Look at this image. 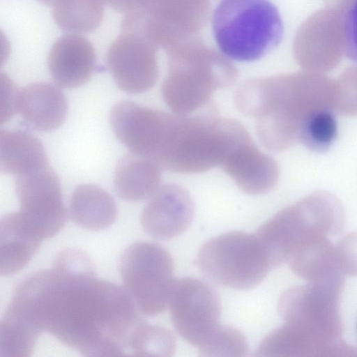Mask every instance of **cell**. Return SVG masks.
<instances>
[{
	"label": "cell",
	"instance_id": "cell-1",
	"mask_svg": "<svg viewBox=\"0 0 357 357\" xmlns=\"http://www.w3.org/2000/svg\"><path fill=\"white\" fill-rule=\"evenodd\" d=\"M13 296L40 333L85 356H134L146 323L129 294L98 278L89 257L75 249L26 276Z\"/></svg>",
	"mask_w": 357,
	"mask_h": 357
},
{
	"label": "cell",
	"instance_id": "cell-2",
	"mask_svg": "<svg viewBox=\"0 0 357 357\" xmlns=\"http://www.w3.org/2000/svg\"><path fill=\"white\" fill-rule=\"evenodd\" d=\"M335 82L313 72L255 78L236 90L234 102L256 120V132L268 150L280 152L298 142L302 126L316 112L335 109Z\"/></svg>",
	"mask_w": 357,
	"mask_h": 357
},
{
	"label": "cell",
	"instance_id": "cell-3",
	"mask_svg": "<svg viewBox=\"0 0 357 357\" xmlns=\"http://www.w3.org/2000/svg\"><path fill=\"white\" fill-rule=\"evenodd\" d=\"M168 72L161 93L173 113L190 115L206 105L214 91L234 84L235 66L192 38L167 49Z\"/></svg>",
	"mask_w": 357,
	"mask_h": 357
},
{
	"label": "cell",
	"instance_id": "cell-4",
	"mask_svg": "<svg viewBox=\"0 0 357 357\" xmlns=\"http://www.w3.org/2000/svg\"><path fill=\"white\" fill-rule=\"evenodd\" d=\"M212 30L225 56L249 62L261 59L280 45L284 24L270 0H222L213 15Z\"/></svg>",
	"mask_w": 357,
	"mask_h": 357
},
{
	"label": "cell",
	"instance_id": "cell-5",
	"mask_svg": "<svg viewBox=\"0 0 357 357\" xmlns=\"http://www.w3.org/2000/svg\"><path fill=\"white\" fill-rule=\"evenodd\" d=\"M196 263L211 281L236 290L255 288L274 268L257 234L238 231L208 241L199 250Z\"/></svg>",
	"mask_w": 357,
	"mask_h": 357
},
{
	"label": "cell",
	"instance_id": "cell-6",
	"mask_svg": "<svg viewBox=\"0 0 357 357\" xmlns=\"http://www.w3.org/2000/svg\"><path fill=\"white\" fill-rule=\"evenodd\" d=\"M119 268L126 291L142 314L155 317L165 310L175 282L174 261L165 248L134 243L123 251Z\"/></svg>",
	"mask_w": 357,
	"mask_h": 357
},
{
	"label": "cell",
	"instance_id": "cell-7",
	"mask_svg": "<svg viewBox=\"0 0 357 357\" xmlns=\"http://www.w3.org/2000/svg\"><path fill=\"white\" fill-rule=\"evenodd\" d=\"M15 190L20 209L8 213L7 216L17 229L40 242L52 238L63 229L67 213L59 179L48 165L17 176Z\"/></svg>",
	"mask_w": 357,
	"mask_h": 357
},
{
	"label": "cell",
	"instance_id": "cell-8",
	"mask_svg": "<svg viewBox=\"0 0 357 357\" xmlns=\"http://www.w3.org/2000/svg\"><path fill=\"white\" fill-rule=\"evenodd\" d=\"M222 119L213 113L177 115L160 167L180 174H197L220 165L224 141Z\"/></svg>",
	"mask_w": 357,
	"mask_h": 357
},
{
	"label": "cell",
	"instance_id": "cell-9",
	"mask_svg": "<svg viewBox=\"0 0 357 357\" xmlns=\"http://www.w3.org/2000/svg\"><path fill=\"white\" fill-rule=\"evenodd\" d=\"M207 0H160L125 14L122 31L138 32L166 50L195 38L206 22Z\"/></svg>",
	"mask_w": 357,
	"mask_h": 357
},
{
	"label": "cell",
	"instance_id": "cell-10",
	"mask_svg": "<svg viewBox=\"0 0 357 357\" xmlns=\"http://www.w3.org/2000/svg\"><path fill=\"white\" fill-rule=\"evenodd\" d=\"M168 307L178 333L198 349L220 326L221 308L218 294L200 279L185 277L175 280Z\"/></svg>",
	"mask_w": 357,
	"mask_h": 357
},
{
	"label": "cell",
	"instance_id": "cell-11",
	"mask_svg": "<svg viewBox=\"0 0 357 357\" xmlns=\"http://www.w3.org/2000/svg\"><path fill=\"white\" fill-rule=\"evenodd\" d=\"M158 48L138 32L121 31L106 56L107 68L120 89L139 94L155 84L159 76Z\"/></svg>",
	"mask_w": 357,
	"mask_h": 357
},
{
	"label": "cell",
	"instance_id": "cell-12",
	"mask_svg": "<svg viewBox=\"0 0 357 357\" xmlns=\"http://www.w3.org/2000/svg\"><path fill=\"white\" fill-rule=\"evenodd\" d=\"M220 167L242 191L251 195L269 191L279 178L276 161L260 151L246 128L237 121L229 129Z\"/></svg>",
	"mask_w": 357,
	"mask_h": 357
},
{
	"label": "cell",
	"instance_id": "cell-13",
	"mask_svg": "<svg viewBox=\"0 0 357 357\" xmlns=\"http://www.w3.org/2000/svg\"><path fill=\"white\" fill-rule=\"evenodd\" d=\"M169 114L131 101L116 103L110 123L119 141L132 153L155 162Z\"/></svg>",
	"mask_w": 357,
	"mask_h": 357
},
{
	"label": "cell",
	"instance_id": "cell-14",
	"mask_svg": "<svg viewBox=\"0 0 357 357\" xmlns=\"http://www.w3.org/2000/svg\"><path fill=\"white\" fill-rule=\"evenodd\" d=\"M195 206L191 196L176 184L160 186L144 207L141 224L145 232L160 240L183 233L191 223Z\"/></svg>",
	"mask_w": 357,
	"mask_h": 357
},
{
	"label": "cell",
	"instance_id": "cell-15",
	"mask_svg": "<svg viewBox=\"0 0 357 357\" xmlns=\"http://www.w3.org/2000/svg\"><path fill=\"white\" fill-rule=\"evenodd\" d=\"M96 54L92 43L78 33H68L52 45L47 56V68L55 83L63 88H76L93 76Z\"/></svg>",
	"mask_w": 357,
	"mask_h": 357
},
{
	"label": "cell",
	"instance_id": "cell-16",
	"mask_svg": "<svg viewBox=\"0 0 357 357\" xmlns=\"http://www.w3.org/2000/svg\"><path fill=\"white\" fill-rule=\"evenodd\" d=\"M13 110L33 128L50 131L64 122L68 105L65 95L58 86L40 82L17 89Z\"/></svg>",
	"mask_w": 357,
	"mask_h": 357
},
{
	"label": "cell",
	"instance_id": "cell-17",
	"mask_svg": "<svg viewBox=\"0 0 357 357\" xmlns=\"http://www.w3.org/2000/svg\"><path fill=\"white\" fill-rule=\"evenodd\" d=\"M160 168L149 158L132 153L125 155L114 172V185L117 195L132 202L150 198L160 187Z\"/></svg>",
	"mask_w": 357,
	"mask_h": 357
},
{
	"label": "cell",
	"instance_id": "cell-18",
	"mask_svg": "<svg viewBox=\"0 0 357 357\" xmlns=\"http://www.w3.org/2000/svg\"><path fill=\"white\" fill-rule=\"evenodd\" d=\"M72 221L88 231H98L113 225L117 208L112 197L102 188L92 185L77 186L69 202Z\"/></svg>",
	"mask_w": 357,
	"mask_h": 357
},
{
	"label": "cell",
	"instance_id": "cell-19",
	"mask_svg": "<svg viewBox=\"0 0 357 357\" xmlns=\"http://www.w3.org/2000/svg\"><path fill=\"white\" fill-rule=\"evenodd\" d=\"M47 158L40 139L20 130H1L0 133V169L17 176L47 166Z\"/></svg>",
	"mask_w": 357,
	"mask_h": 357
},
{
	"label": "cell",
	"instance_id": "cell-20",
	"mask_svg": "<svg viewBox=\"0 0 357 357\" xmlns=\"http://www.w3.org/2000/svg\"><path fill=\"white\" fill-rule=\"evenodd\" d=\"M334 109L316 112L301 127L298 142L314 152H325L333 144L337 135Z\"/></svg>",
	"mask_w": 357,
	"mask_h": 357
},
{
	"label": "cell",
	"instance_id": "cell-21",
	"mask_svg": "<svg viewBox=\"0 0 357 357\" xmlns=\"http://www.w3.org/2000/svg\"><path fill=\"white\" fill-rule=\"evenodd\" d=\"M199 350L202 356H245L248 344L243 334L235 328L220 325Z\"/></svg>",
	"mask_w": 357,
	"mask_h": 357
},
{
	"label": "cell",
	"instance_id": "cell-22",
	"mask_svg": "<svg viewBox=\"0 0 357 357\" xmlns=\"http://www.w3.org/2000/svg\"><path fill=\"white\" fill-rule=\"evenodd\" d=\"M335 109L347 116H357V66L346 70L335 82Z\"/></svg>",
	"mask_w": 357,
	"mask_h": 357
},
{
	"label": "cell",
	"instance_id": "cell-23",
	"mask_svg": "<svg viewBox=\"0 0 357 357\" xmlns=\"http://www.w3.org/2000/svg\"><path fill=\"white\" fill-rule=\"evenodd\" d=\"M342 51L349 59L357 62V0H349L341 20Z\"/></svg>",
	"mask_w": 357,
	"mask_h": 357
},
{
	"label": "cell",
	"instance_id": "cell-24",
	"mask_svg": "<svg viewBox=\"0 0 357 357\" xmlns=\"http://www.w3.org/2000/svg\"><path fill=\"white\" fill-rule=\"evenodd\" d=\"M105 5L125 14L137 8L138 0H102Z\"/></svg>",
	"mask_w": 357,
	"mask_h": 357
},
{
	"label": "cell",
	"instance_id": "cell-25",
	"mask_svg": "<svg viewBox=\"0 0 357 357\" xmlns=\"http://www.w3.org/2000/svg\"><path fill=\"white\" fill-rule=\"evenodd\" d=\"M37 1L44 5L52 7L59 0H37Z\"/></svg>",
	"mask_w": 357,
	"mask_h": 357
}]
</instances>
